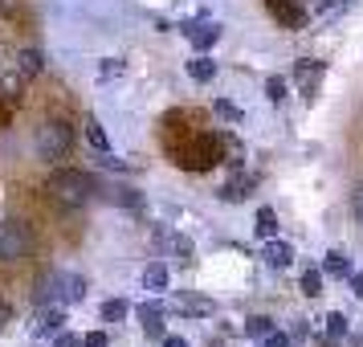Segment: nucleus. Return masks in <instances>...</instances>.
<instances>
[{
  "label": "nucleus",
  "instance_id": "obj_1",
  "mask_svg": "<svg viewBox=\"0 0 363 347\" xmlns=\"http://www.w3.org/2000/svg\"><path fill=\"white\" fill-rule=\"evenodd\" d=\"M45 188H50V197L57 200V204H66V209H82V204H90L94 192H99V184L90 180L86 172H53Z\"/></svg>",
  "mask_w": 363,
  "mask_h": 347
},
{
  "label": "nucleus",
  "instance_id": "obj_2",
  "mask_svg": "<svg viewBox=\"0 0 363 347\" xmlns=\"http://www.w3.org/2000/svg\"><path fill=\"white\" fill-rule=\"evenodd\" d=\"M176 160H180L188 172H204V167H213L216 160H220V139L216 135H188L184 143H176Z\"/></svg>",
  "mask_w": 363,
  "mask_h": 347
},
{
  "label": "nucleus",
  "instance_id": "obj_3",
  "mask_svg": "<svg viewBox=\"0 0 363 347\" xmlns=\"http://www.w3.org/2000/svg\"><path fill=\"white\" fill-rule=\"evenodd\" d=\"M69 143H74V131H69V123H62V119H50L37 131V155L41 160H62V155H69Z\"/></svg>",
  "mask_w": 363,
  "mask_h": 347
},
{
  "label": "nucleus",
  "instance_id": "obj_4",
  "mask_svg": "<svg viewBox=\"0 0 363 347\" xmlns=\"http://www.w3.org/2000/svg\"><path fill=\"white\" fill-rule=\"evenodd\" d=\"M33 249V233L21 221H0V262H21Z\"/></svg>",
  "mask_w": 363,
  "mask_h": 347
},
{
  "label": "nucleus",
  "instance_id": "obj_5",
  "mask_svg": "<svg viewBox=\"0 0 363 347\" xmlns=\"http://www.w3.org/2000/svg\"><path fill=\"white\" fill-rule=\"evenodd\" d=\"M82 298H86L82 274H57V302H62V307H78Z\"/></svg>",
  "mask_w": 363,
  "mask_h": 347
},
{
  "label": "nucleus",
  "instance_id": "obj_6",
  "mask_svg": "<svg viewBox=\"0 0 363 347\" xmlns=\"http://www.w3.org/2000/svg\"><path fill=\"white\" fill-rule=\"evenodd\" d=\"M265 4H269V13H274L286 29H302V25H306V13L298 9L294 0H265Z\"/></svg>",
  "mask_w": 363,
  "mask_h": 347
},
{
  "label": "nucleus",
  "instance_id": "obj_7",
  "mask_svg": "<svg viewBox=\"0 0 363 347\" xmlns=\"http://www.w3.org/2000/svg\"><path fill=\"white\" fill-rule=\"evenodd\" d=\"M62 323H66L62 307H41L33 319V335H53V331H62Z\"/></svg>",
  "mask_w": 363,
  "mask_h": 347
},
{
  "label": "nucleus",
  "instance_id": "obj_8",
  "mask_svg": "<svg viewBox=\"0 0 363 347\" xmlns=\"http://www.w3.org/2000/svg\"><path fill=\"white\" fill-rule=\"evenodd\" d=\"M294 78H298V86H302L306 94H314V86H318V78H323V62H314V57H306V62H298Z\"/></svg>",
  "mask_w": 363,
  "mask_h": 347
},
{
  "label": "nucleus",
  "instance_id": "obj_9",
  "mask_svg": "<svg viewBox=\"0 0 363 347\" xmlns=\"http://www.w3.org/2000/svg\"><path fill=\"white\" fill-rule=\"evenodd\" d=\"M184 33H188V41H192V45L208 50L216 37H220V29H216V25H196V21H188V25H184Z\"/></svg>",
  "mask_w": 363,
  "mask_h": 347
},
{
  "label": "nucleus",
  "instance_id": "obj_10",
  "mask_svg": "<svg viewBox=\"0 0 363 347\" xmlns=\"http://www.w3.org/2000/svg\"><path fill=\"white\" fill-rule=\"evenodd\" d=\"M57 274H62V270H50V274H41V282H37V290H33L37 307H50L53 298H57Z\"/></svg>",
  "mask_w": 363,
  "mask_h": 347
},
{
  "label": "nucleus",
  "instance_id": "obj_11",
  "mask_svg": "<svg viewBox=\"0 0 363 347\" xmlns=\"http://www.w3.org/2000/svg\"><path fill=\"white\" fill-rule=\"evenodd\" d=\"M290 258H294V249L286 246V241H274V237H269V241H265V262L269 265H290Z\"/></svg>",
  "mask_w": 363,
  "mask_h": 347
},
{
  "label": "nucleus",
  "instance_id": "obj_12",
  "mask_svg": "<svg viewBox=\"0 0 363 347\" xmlns=\"http://www.w3.org/2000/svg\"><path fill=\"white\" fill-rule=\"evenodd\" d=\"M143 286L155 290V294H164V290H167V265L164 262H151L147 274H143Z\"/></svg>",
  "mask_w": 363,
  "mask_h": 347
},
{
  "label": "nucleus",
  "instance_id": "obj_13",
  "mask_svg": "<svg viewBox=\"0 0 363 347\" xmlns=\"http://www.w3.org/2000/svg\"><path fill=\"white\" fill-rule=\"evenodd\" d=\"M323 270H327L330 278H351V265H347V253H339V249H330L327 258H323Z\"/></svg>",
  "mask_w": 363,
  "mask_h": 347
},
{
  "label": "nucleus",
  "instance_id": "obj_14",
  "mask_svg": "<svg viewBox=\"0 0 363 347\" xmlns=\"http://www.w3.org/2000/svg\"><path fill=\"white\" fill-rule=\"evenodd\" d=\"M139 319H147V323H143V327H147V335H164V327H160L164 307H160V302H143V307H139Z\"/></svg>",
  "mask_w": 363,
  "mask_h": 347
},
{
  "label": "nucleus",
  "instance_id": "obj_15",
  "mask_svg": "<svg viewBox=\"0 0 363 347\" xmlns=\"http://www.w3.org/2000/svg\"><path fill=\"white\" fill-rule=\"evenodd\" d=\"M257 184V176H241V180H229L225 188H220V200H245L249 192L245 188H253Z\"/></svg>",
  "mask_w": 363,
  "mask_h": 347
},
{
  "label": "nucleus",
  "instance_id": "obj_16",
  "mask_svg": "<svg viewBox=\"0 0 363 347\" xmlns=\"http://www.w3.org/2000/svg\"><path fill=\"white\" fill-rule=\"evenodd\" d=\"M274 233H278V216H274V209H262V213H257V237L269 241Z\"/></svg>",
  "mask_w": 363,
  "mask_h": 347
},
{
  "label": "nucleus",
  "instance_id": "obj_17",
  "mask_svg": "<svg viewBox=\"0 0 363 347\" xmlns=\"http://www.w3.org/2000/svg\"><path fill=\"white\" fill-rule=\"evenodd\" d=\"M188 74H192L196 82H213L216 66H213V62H208V57H196V62H188Z\"/></svg>",
  "mask_w": 363,
  "mask_h": 347
},
{
  "label": "nucleus",
  "instance_id": "obj_18",
  "mask_svg": "<svg viewBox=\"0 0 363 347\" xmlns=\"http://www.w3.org/2000/svg\"><path fill=\"white\" fill-rule=\"evenodd\" d=\"M41 66H45V62H41V53H37V50H25V53H21V74H25V78L41 74Z\"/></svg>",
  "mask_w": 363,
  "mask_h": 347
},
{
  "label": "nucleus",
  "instance_id": "obj_19",
  "mask_svg": "<svg viewBox=\"0 0 363 347\" xmlns=\"http://www.w3.org/2000/svg\"><path fill=\"white\" fill-rule=\"evenodd\" d=\"M86 135H90V143H94L99 151L111 148V143H106V131H102V123H99V119H86Z\"/></svg>",
  "mask_w": 363,
  "mask_h": 347
},
{
  "label": "nucleus",
  "instance_id": "obj_20",
  "mask_svg": "<svg viewBox=\"0 0 363 347\" xmlns=\"http://www.w3.org/2000/svg\"><path fill=\"white\" fill-rule=\"evenodd\" d=\"M302 294H323V274H318V270H306V274H302Z\"/></svg>",
  "mask_w": 363,
  "mask_h": 347
},
{
  "label": "nucleus",
  "instance_id": "obj_21",
  "mask_svg": "<svg viewBox=\"0 0 363 347\" xmlns=\"http://www.w3.org/2000/svg\"><path fill=\"white\" fill-rule=\"evenodd\" d=\"M249 335H253V339H265V335H269V331H274V319H262V314H257V319H249Z\"/></svg>",
  "mask_w": 363,
  "mask_h": 347
},
{
  "label": "nucleus",
  "instance_id": "obj_22",
  "mask_svg": "<svg viewBox=\"0 0 363 347\" xmlns=\"http://www.w3.org/2000/svg\"><path fill=\"white\" fill-rule=\"evenodd\" d=\"M102 319H106V323H118V319H127V302H106V307H102Z\"/></svg>",
  "mask_w": 363,
  "mask_h": 347
},
{
  "label": "nucleus",
  "instance_id": "obj_23",
  "mask_svg": "<svg viewBox=\"0 0 363 347\" xmlns=\"http://www.w3.org/2000/svg\"><path fill=\"white\" fill-rule=\"evenodd\" d=\"M327 335L330 339H343L347 335V319L343 314H327Z\"/></svg>",
  "mask_w": 363,
  "mask_h": 347
},
{
  "label": "nucleus",
  "instance_id": "obj_24",
  "mask_svg": "<svg viewBox=\"0 0 363 347\" xmlns=\"http://www.w3.org/2000/svg\"><path fill=\"white\" fill-rule=\"evenodd\" d=\"M343 9H351V0H323V4H318V17H335V13H343Z\"/></svg>",
  "mask_w": 363,
  "mask_h": 347
},
{
  "label": "nucleus",
  "instance_id": "obj_25",
  "mask_svg": "<svg viewBox=\"0 0 363 347\" xmlns=\"http://www.w3.org/2000/svg\"><path fill=\"white\" fill-rule=\"evenodd\" d=\"M123 74V62L118 57H106V62H99V78H118Z\"/></svg>",
  "mask_w": 363,
  "mask_h": 347
},
{
  "label": "nucleus",
  "instance_id": "obj_26",
  "mask_svg": "<svg viewBox=\"0 0 363 347\" xmlns=\"http://www.w3.org/2000/svg\"><path fill=\"white\" fill-rule=\"evenodd\" d=\"M265 90H269V102L286 99V82H281V78H269V82H265Z\"/></svg>",
  "mask_w": 363,
  "mask_h": 347
},
{
  "label": "nucleus",
  "instance_id": "obj_27",
  "mask_svg": "<svg viewBox=\"0 0 363 347\" xmlns=\"http://www.w3.org/2000/svg\"><path fill=\"white\" fill-rule=\"evenodd\" d=\"M216 115H220V119H241V111H237L233 102H225V99H220V102H216Z\"/></svg>",
  "mask_w": 363,
  "mask_h": 347
},
{
  "label": "nucleus",
  "instance_id": "obj_28",
  "mask_svg": "<svg viewBox=\"0 0 363 347\" xmlns=\"http://www.w3.org/2000/svg\"><path fill=\"white\" fill-rule=\"evenodd\" d=\"M82 343H86V347H106V335H102V331H90Z\"/></svg>",
  "mask_w": 363,
  "mask_h": 347
},
{
  "label": "nucleus",
  "instance_id": "obj_29",
  "mask_svg": "<svg viewBox=\"0 0 363 347\" xmlns=\"http://www.w3.org/2000/svg\"><path fill=\"white\" fill-rule=\"evenodd\" d=\"M265 347H286V335H281V331H269V335H265Z\"/></svg>",
  "mask_w": 363,
  "mask_h": 347
},
{
  "label": "nucleus",
  "instance_id": "obj_30",
  "mask_svg": "<svg viewBox=\"0 0 363 347\" xmlns=\"http://www.w3.org/2000/svg\"><path fill=\"white\" fill-rule=\"evenodd\" d=\"M351 294L363 298V274H351Z\"/></svg>",
  "mask_w": 363,
  "mask_h": 347
},
{
  "label": "nucleus",
  "instance_id": "obj_31",
  "mask_svg": "<svg viewBox=\"0 0 363 347\" xmlns=\"http://www.w3.org/2000/svg\"><path fill=\"white\" fill-rule=\"evenodd\" d=\"M53 347H82V343H78L74 335H57V343H53Z\"/></svg>",
  "mask_w": 363,
  "mask_h": 347
},
{
  "label": "nucleus",
  "instance_id": "obj_32",
  "mask_svg": "<svg viewBox=\"0 0 363 347\" xmlns=\"http://www.w3.org/2000/svg\"><path fill=\"white\" fill-rule=\"evenodd\" d=\"M351 204H355V216L363 221V188H355V200H351Z\"/></svg>",
  "mask_w": 363,
  "mask_h": 347
},
{
  "label": "nucleus",
  "instance_id": "obj_33",
  "mask_svg": "<svg viewBox=\"0 0 363 347\" xmlns=\"http://www.w3.org/2000/svg\"><path fill=\"white\" fill-rule=\"evenodd\" d=\"M164 347H188V343H184L180 335H164Z\"/></svg>",
  "mask_w": 363,
  "mask_h": 347
},
{
  "label": "nucleus",
  "instance_id": "obj_34",
  "mask_svg": "<svg viewBox=\"0 0 363 347\" xmlns=\"http://www.w3.org/2000/svg\"><path fill=\"white\" fill-rule=\"evenodd\" d=\"M9 123V106H4V94H0V127Z\"/></svg>",
  "mask_w": 363,
  "mask_h": 347
},
{
  "label": "nucleus",
  "instance_id": "obj_35",
  "mask_svg": "<svg viewBox=\"0 0 363 347\" xmlns=\"http://www.w3.org/2000/svg\"><path fill=\"white\" fill-rule=\"evenodd\" d=\"M4 323H9V307H4V302H0V327H4Z\"/></svg>",
  "mask_w": 363,
  "mask_h": 347
},
{
  "label": "nucleus",
  "instance_id": "obj_36",
  "mask_svg": "<svg viewBox=\"0 0 363 347\" xmlns=\"http://www.w3.org/2000/svg\"><path fill=\"white\" fill-rule=\"evenodd\" d=\"M13 4H17V0H0V9H13Z\"/></svg>",
  "mask_w": 363,
  "mask_h": 347
}]
</instances>
